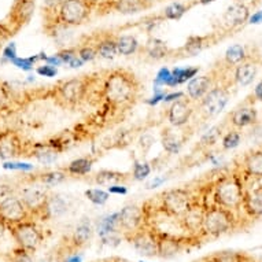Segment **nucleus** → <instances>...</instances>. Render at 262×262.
Wrapping results in <instances>:
<instances>
[{"label": "nucleus", "instance_id": "nucleus-41", "mask_svg": "<svg viewBox=\"0 0 262 262\" xmlns=\"http://www.w3.org/2000/svg\"><path fill=\"white\" fill-rule=\"evenodd\" d=\"M84 195L86 196V199L90 201L91 203H94L96 206H103L106 205L110 198V193L107 191H103V189L100 188H90L86 189Z\"/></svg>", "mask_w": 262, "mask_h": 262}, {"label": "nucleus", "instance_id": "nucleus-61", "mask_svg": "<svg viewBox=\"0 0 262 262\" xmlns=\"http://www.w3.org/2000/svg\"><path fill=\"white\" fill-rule=\"evenodd\" d=\"M140 262H147V261H140Z\"/></svg>", "mask_w": 262, "mask_h": 262}, {"label": "nucleus", "instance_id": "nucleus-43", "mask_svg": "<svg viewBox=\"0 0 262 262\" xmlns=\"http://www.w3.org/2000/svg\"><path fill=\"white\" fill-rule=\"evenodd\" d=\"M3 169L6 170H17V172H30L33 170V165L32 163H26V162H18V161H5L3 163Z\"/></svg>", "mask_w": 262, "mask_h": 262}, {"label": "nucleus", "instance_id": "nucleus-40", "mask_svg": "<svg viewBox=\"0 0 262 262\" xmlns=\"http://www.w3.org/2000/svg\"><path fill=\"white\" fill-rule=\"evenodd\" d=\"M77 48V55L78 58L86 63V62H92L98 58V51H96V47H95L94 41L91 39H88V41H82L78 46H76Z\"/></svg>", "mask_w": 262, "mask_h": 262}, {"label": "nucleus", "instance_id": "nucleus-11", "mask_svg": "<svg viewBox=\"0 0 262 262\" xmlns=\"http://www.w3.org/2000/svg\"><path fill=\"white\" fill-rule=\"evenodd\" d=\"M233 169L241 174L245 181H261L262 180V146L254 147L246 151L241 159L235 163Z\"/></svg>", "mask_w": 262, "mask_h": 262}, {"label": "nucleus", "instance_id": "nucleus-16", "mask_svg": "<svg viewBox=\"0 0 262 262\" xmlns=\"http://www.w3.org/2000/svg\"><path fill=\"white\" fill-rule=\"evenodd\" d=\"M262 66V54L257 47H254L251 55L242 63L235 66L232 70V78L235 85L249 86L253 84L255 77L258 76V72Z\"/></svg>", "mask_w": 262, "mask_h": 262}, {"label": "nucleus", "instance_id": "nucleus-26", "mask_svg": "<svg viewBox=\"0 0 262 262\" xmlns=\"http://www.w3.org/2000/svg\"><path fill=\"white\" fill-rule=\"evenodd\" d=\"M139 52L150 62H161L163 59H170V56L173 54V48L169 47L163 40L157 39V37H150L146 41V44L140 47Z\"/></svg>", "mask_w": 262, "mask_h": 262}, {"label": "nucleus", "instance_id": "nucleus-14", "mask_svg": "<svg viewBox=\"0 0 262 262\" xmlns=\"http://www.w3.org/2000/svg\"><path fill=\"white\" fill-rule=\"evenodd\" d=\"M148 225L144 207L128 205L118 211V231L122 236L136 232L140 228Z\"/></svg>", "mask_w": 262, "mask_h": 262}, {"label": "nucleus", "instance_id": "nucleus-17", "mask_svg": "<svg viewBox=\"0 0 262 262\" xmlns=\"http://www.w3.org/2000/svg\"><path fill=\"white\" fill-rule=\"evenodd\" d=\"M193 116H195V103L187 96L172 102L166 110V120L173 128L177 129L187 128L188 125L192 124Z\"/></svg>", "mask_w": 262, "mask_h": 262}, {"label": "nucleus", "instance_id": "nucleus-25", "mask_svg": "<svg viewBox=\"0 0 262 262\" xmlns=\"http://www.w3.org/2000/svg\"><path fill=\"white\" fill-rule=\"evenodd\" d=\"M251 220L262 217V184L246 187L242 201V209Z\"/></svg>", "mask_w": 262, "mask_h": 262}, {"label": "nucleus", "instance_id": "nucleus-30", "mask_svg": "<svg viewBox=\"0 0 262 262\" xmlns=\"http://www.w3.org/2000/svg\"><path fill=\"white\" fill-rule=\"evenodd\" d=\"M185 135H181L180 132H174L172 129L165 128L162 132V147L169 155L179 154L184 146ZM188 139V138H187Z\"/></svg>", "mask_w": 262, "mask_h": 262}, {"label": "nucleus", "instance_id": "nucleus-22", "mask_svg": "<svg viewBox=\"0 0 262 262\" xmlns=\"http://www.w3.org/2000/svg\"><path fill=\"white\" fill-rule=\"evenodd\" d=\"M227 124L229 125V128L242 129L253 126L258 122V112L254 103L251 100H246L245 103L237 106L236 108H233L232 113H229L228 116Z\"/></svg>", "mask_w": 262, "mask_h": 262}, {"label": "nucleus", "instance_id": "nucleus-42", "mask_svg": "<svg viewBox=\"0 0 262 262\" xmlns=\"http://www.w3.org/2000/svg\"><path fill=\"white\" fill-rule=\"evenodd\" d=\"M151 172H152V168H151L150 163L135 161L134 168H132V179L135 181L146 180L147 177L151 174Z\"/></svg>", "mask_w": 262, "mask_h": 262}, {"label": "nucleus", "instance_id": "nucleus-34", "mask_svg": "<svg viewBox=\"0 0 262 262\" xmlns=\"http://www.w3.org/2000/svg\"><path fill=\"white\" fill-rule=\"evenodd\" d=\"M117 52L118 55L130 56L134 54H138L140 51L142 44L139 43L138 39L134 35H121L116 37Z\"/></svg>", "mask_w": 262, "mask_h": 262}, {"label": "nucleus", "instance_id": "nucleus-28", "mask_svg": "<svg viewBox=\"0 0 262 262\" xmlns=\"http://www.w3.org/2000/svg\"><path fill=\"white\" fill-rule=\"evenodd\" d=\"M96 157H92V155H86V157H81V158L73 159L72 162L63 168V170L68 176H74V177H85L86 174H90L91 170H92V166L96 162Z\"/></svg>", "mask_w": 262, "mask_h": 262}, {"label": "nucleus", "instance_id": "nucleus-57", "mask_svg": "<svg viewBox=\"0 0 262 262\" xmlns=\"http://www.w3.org/2000/svg\"><path fill=\"white\" fill-rule=\"evenodd\" d=\"M68 64H69L70 68H73V69H77V68H81L82 64H84V62L78 58V55H76Z\"/></svg>", "mask_w": 262, "mask_h": 262}, {"label": "nucleus", "instance_id": "nucleus-50", "mask_svg": "<svg viewBox=\"0 0 262 262\" xmlns=\"http://www.w3.org/2000/svg\"><path fill=\"white\" fill-rule=\"evenodd\" d=\"M107 192L110 195H126L128 193V187L125 184H116L107 187Z\"/></svg>", "mask_w": 262, "mask_h": 262}, {"label": "nucleus", "instance_id": "nucleus-10", "mask_svg": "<svg viewBox=\"0 0 262 262\" xmlns=\"http://www.w3.org/2000/svg\"><path fill=\"white\" fill-rule=\"evenodd\" d=\"M250 15H251V9L249 5H246L245 2H235L223 14L219 32L223 33L225 37L233 35L249 22Z\"/></svg>", "mask_w": 262, "mask_h": 262}, {"label": "nucleus", "instance_id": "nucleus-38", "mask_svg": "<svg viewBox=\"0 0 262 262\" xmlns=\"http://www.w3.org/2000/svg\"><path fill=\"white\" fill-rule=\"evenodd\" d=\"M68 206L62 198L59 196H52L50 195L47 201V207H46V221L52 217H59L60 214H63L66 211Z\"/></svg>", "mask_w": 262, "mask_h": 262}, {"label": "nucleus", "instance_id": "nucleus-60", "mask_svg": "<svg viewBox=\"0 0 262 262\" xmlns=\"http://www.w3.org/2000/svg\"><path fill=\"white\" fill-rule=\"evenodd\" d=\"M196 2H198V5H210L213 2H215V0H196Z\"/></svg>", "mask_w": 262, "mask_h": 262}, {"label": "nucleus", "instance_id": "nucleus-48", "mask_svg": "<svg viewBox=\"0 0 262 262\" xmlns=\"http://www.w3.org/2000/svg\"><path fill=\"white\" fill-rule=\"evenodd\" d=\"M17 46L15 43H10L7 44L5 48H3V51H2V58L6 62H11L14 58H17Z\"/></svg>", "mask_w": 262, "mask_h": 262}, {"label": "nucleus", "instance_id": "nucleus-51", "mask_svg": "<svg viewBox=\"0 0 262 262\" xmlns=\"http://www.w3.org/2000/svg\"><path fill=\"white\" fill-rule=\"evenodd\" d=\"M63 0H44V10L43 11H51V13H55L59 9L60 3Z\"/></svg>", "mask_w": 262, "mask_h": 262}, {"label": "nucleus", "instance_id": "nucleus-3", "mask_svg": "<svg viewBox=\"0 0 262 262\" xmlns=\"http://www.w3.org/2000/svg\"><path fill=\"white\" fill-rule=\"evenodd\" d=\"M201 201L209 205L201 187L195 189L191 188L189 185H183V187L165 189L155 198V201L151 202L152 206H148V203L146 202L143 207L146 210L147 221H148V217L152 214H162L166 219L177 221L195 203L201 202Z\"/></svg>", "mask_w": 262, "mask_h": 262}, {"label": "nucleus", "instance_id": "nucleus-6", "mask_svg": "<svg viewBox=\"0 0 262 262\" xmlns=\"http://www.w3.org/2000/svg\"><path fill=\"white\" fill-rule=\"evenodd\" d=\"M232 86L227 84H217L207 92L202 99L195 103V116H193L192 126L195 128L196 124H203L207 121L213 120L224 112L229 103V99L232 96Z\"/></svg>", "mask_w": 262, "mask_h": 262}, {"label": "nucleus", "instance_id": "nucleus-62", "mask_svg": "<svg viewBox=\"0 0 262 262\" xmlns=\"http://www.w3.org/2000/svg\"><path fill=\"white\" fill-rule=\"evenodd\" d=\"M199 262H201V261H199Z\"/></svg>", "mask_w": 262, "mask_h": 262}, {"label": "nucleus", "instance_id": "nucleus-19", "mask_svg": "<svg viewBox=\"0 0 262 262\" xmlns=\"http://www.w3.org/2000/svg\"><path fill=\"white\" fill-rule=\"evenodd\" d=\"M35 0H15L14 2L11 11L7 17V22H6L14 35L29 24L35 14Z\"/></svg>", "mask_w": 262, "mask_h": 262}, {"label": "nucleus", "instance_id": "nucleus-52", "mask_svg": "<svg viewBox=\"0 0 262 262\" xmlns=\"http://www.w3.org/2000/svg\"><path fill=\"white\" fill-rule=\"evenodd\" d=\"M185 92H173V94H168L165 95V98H163V103H169V102H174V100H179L181 98H184Z\"/></svg>", "mask_w": 262, "mask_h": 262}, {"label": "nucleus", "instance_id": "nucleus-56", "mask_svg": "<svg viewBox=\"0 0 262 262\" xmlns=\"http://www.w3.org/2000/svg\"><path fill=\"white\" fill-rule=\"evenodd\" d=\"M165 181H166V177L165 176L157 177V179H154V180L151 181L150 184H147V188H157L159 185H162Z\"/></svg>", "mask_w": 262, "mask_h": 262}, {"label": "nucleus", "instance_id": "nucleus-45", "mask_svg": "<svg viewBox=\"0 0 262 262\" xmlns=\"http://www.w3.org/2000/svg\"><path fill=\"white\" fill-rule=\"evenodd\" d=\"M11 262H33L32 253L21 249V247H17V249L14 250L13 257H11Z\"/></svg>", "mask_w": 262, "mask_h": 262}, {"label": "nucleus", "instance_id": "nucleus-46", "mask_svg": "<svg viewBox=\"0 0 262 262\" xmlns=\"http://www.w3.org/2000/svg\"><path fill=\"white\" fill-rule=\"evenodd\" d=\"M56 55L59 56V59L62 60V63L68 64L70 60L73 59L74 56L77 55V48L76 47H68L60 50V51L56 52Z\"/></svg>", "mask_w": 262, "mask_h": 262}, {"label": "nucleus", "instance_id": "nucleus-21", "mask_svg": "<svg viewBox=\"0 0 262 262\" xmlns=\"http://www.w3.org/2000/svg\"><path fill=\"white\" fill-rule=\"evenodd\" d=\"M154 3L155 0H103L102 3H98L96 9L104 10V13L112 10L124 15H134L151 9Z\"/></svg>", "mask_w": 262, "mask_h": 262}, {"label": "nucleus", "instance_id": "nucleus-12", "mask_svg": "<svg viewBox=\"0 0 262 262\" xmlns=\"http://www.w3.org/2000/svg\"><path fill=\"white\" fill-rule=\"evenodd\" d=\"M30 214L22 199L14 193H6L0 196V221L7 227L29 220Z\"/></svg>", "mask_w": 262, "mask_h": 262}, {"label": "nucleus", "instance_id": "nucleus-1", "mask_svg": "<svg viewBox=\"0 0 262 262\" xmlns=\"http://www.w3.org/2000/svg\"><path fill=\"white\" fill-rule=\"evenodd\" d=\"M142 92V81L134 72L122 68L106 70L98 104L99 116L107 120L125 114L136 106Z\"/></svg>", "mask_w": 262, "mask_h": 262}, {"label": "nucleus", "instance_id": "nucleus-20", "mask_svg": "<svg viewBox=\"0 0 262 262\" xmlns=\"http://www.w3.org/2000/svg\"><path fill=\"white\" fill-rule=\"evenodd\" d=\"M92 236H94V227H92L90 220L80 221L77 227L74 228L73 233L64 242L63 257L69 255V254L78 253L80 250L85 249L86 246L90 245V242L92 241Z\"/></svg>", "mask_w": 262, "mask_h": 262}, {"label": "nucleus", "instance_id": "nucleus-58", "mask_svg": "<svg viewBox=\"0 0 262 262\" xmlns=\"http://www.w3.org/2000/svg\"><path fill=\"white\" fill-rule=\"evenodd\" d=\"M99 262H129V261L128 259H124V258H120V257H112V258H106V259Z\"/></svg>", "mask_w": 262, "mask_h": 262}, {"label": "nucleus", "instance_id": "nucleus-9", "mask_svg": "<svg viewBox=\"0 0 262 262\" xmlns=\"http://www.w3.org/2000/svg\"><path fill=\"white\" fill-rule=\"evenodd\" d=\"M224 39H227L223 33H220L219 30L207 33L205 36H189L187 41H185L180 48L173 50V54L170 56V59H180V58H191V56L199 55L201 52H203L207 48L213 47L219 41H223Z\"/></svg>", "mask_w": 262, "mask_h": 262}, {"label": "nucleus", "instance_id": "nucleus-4", "mask_svg": "<svg viewBox=\"0 0 262 262\" xmlns=\"http://www.w3.org/2000/svg\"><path fill=\"white\" fill-rule=\"evenodd\" d=\"M245 189V181L242 180L241 174L235 169L220 173L214 180H211V203L239 213L242 209Z\"/></svg>", "mask_w": 262, "mask_h": 262}, {"label": "nucleus", "instance_id": "nucleus-54", "mask_svg": "<svg viewBox=\"0 0 262 262\" xmlns=\"http://www.w3.org/2000/svg\"><path fill=\"white\" fill-rule=\"evenodd\" d=\"M247 24H250V25H259V24H262V10L255 11L253 15H250Z\"/></svg>", "mask_w": 262, "mask_h": 262}, {"label": "nucleus", "instance_id": "nucleus-29", "mask_svg": "<svg viewBox=\"0 0 262 262\" xmlns=\"http://www.w3.org/2000/svg\"><path fill=\"white\" fill-rule=\"evenodd\" d=\"M254 48H247L242 44H233L231 47L227 48V51L224 54L223 59H220L225 66L233 69L235 66H237L239 63H242L243 60H246L251 55Z\"/></svg>", "mask_w": 262, "mask_h": 262}, {"label": "nucleus", "instance_id": "nucleus-7", "mask_svg": "<svg viewBox=\"0 0 262 262\" xmlns=\"http://www.w3.org/2000/svg\"><path fill=\"white\" fill-rule=\"evenodd\" d=\"M96 7V0H63L58 9V21L64 28L84 25Z\"/></svg>", "mask_w": 262, "mask_h": 262}, {"label": "nucleus", "instance_id": "nucleus-2", "mask_svg": "<svg viewBox=\"0 0 262 262\" xmlns=\"http://www.w3.org/2000/svg\"><path fill=\"white\" fill-rule=\"evenodd\" d=\"M104 72L106 70L62 80L52 86V99L59 107L73 112L84 106H98Z\"/></svg>", "mask_w": 262, "mask_h": 262}, {"label": "nucleus", "instance_id": "nucleus-8", "mask_svg": "<svg viewBox=\"0 0 262 262\" xmlns=\"http://www.w3.org/2000/svg\"><path fill=\"white\" fill-rule=\"evenodd\" d=\"M9 228L14 241L17 243V247H21L29 253H35L44 242L43 231L37 225V223L33 221V219L25 220Z\"/></svg>", "mask_w": 262, "mask_h": 262}, {"label": "nucleus", "instance_id": "nucleus-36", "mask_svg": "<svg viewBox=\"0 0 262 262\" xmlns=\"http://www.w3.org/2000/svg\"><path fill=\"white\" fill-rule=\"evenodd\" d=\"M199 68L196 66H187V68H176V69L172 70V77L169 80L168 86L169 88H173V86L181 85L184 82L189 81L191 78H193L195 76H198Z\"/></svg>", "mask_w": 262, "mask_h": 262}, {"label": "nucleus", "instance_id": "nucleus-15", "mask_svg": "<svg viewBox=\"0 0 262 262\" xmlns=\"http://www.w3.org/2000/svg\"><path fill=\"white\" fill-rule=\"evenodd\" d=\"M48 192L41 187L29 185L21 191L19 198L30 214V219H39L46 221V207H47Z\"/></svg>", "mask_w": 262, "mask_h": 262}, {"label": "nucleus", "instance_id": "nucleus-5", "mask_svg": "<svg viewBox=\"0 0 262 262\" xmlns=\"http://www.w3.org/2000/svg\"><path fill=\"white\" fill-rule=\"evenodd\" d=\"M237 224H239L237 213L210 203L206 206L205 215H203L201 237L202 241L217 239V237L232 232L233 229H236Z\"/></svg>", "mask_w": 262, "mask_h": 262}, {"label": "nucleus", "instance_id": "nucleus-24", "mask_svg": "<svg viewBox=\"0 0 262 262\" xmlns=\"http://www.w3.org/2000/svg\"><path fill=\"white\" fill-rule=\"evenodd\" d=\"M88 176V174H86ZM81 180L90 183V184L99 185V187H110L116 184H128L132 179V173L118 172V170H110V169H102L99 172L94 173L92 176L82 177Z\"/></svg>", "mask_w": 262, "mask_h": 262}, {"label": "nucleus", "instance_id": "nucleus-55", "mask_svg": "<svg viewBox=\"0 0 262 262\" xmlns=\"http://www.w3.org/2000/svg\"><path fill=\"white\" fill-rule=\"evenodd\" d=\"M60 262H82V257L80 253H73L62 258Z\"/></svg>", "mask_w": 262, "mask_h": 262}, {"label": "nucleus", "instance_id": "nucleus-37", "mask_svg": "<svg viewBox=\"0 0 262 262\" xmlns=\"http://www.w3.org/2000/svg\"><path fill=\"white\" fill-rule=\"evenodd\" d=\"M242 142V134L239 129H235V128H228L225 130V134H223L221 136V148L224 151H229V150H233V148H236Z\"/></svg>", "mask_w": 262, "mask_h": 262}, {"label": "nucleus", "instance_id": "nucleus-49", "mask_svg": "<svg viewBox=\"0 0 262 262\" xmlns=\"http://www.w3.org/2000/svg\"><path fill=\"white\" fill-rule=\"evenodd\" d=\"M13 35L14 33L11 32L9 26H7V24H0V50L3 48V44Z\"/></svg>", "mask_w": 262, "mask_h": 262}, {"label": "nucleus", "instance_id": "nucleus-13", "mask_svg": "<svg viewBox=\"0 0 262 262\" xmlns=\"http://www.w3.org/2000/svg\"><path fill=\"white\" fill-rule=\"evenodd\" d=\"M125 239L134 246L136 253L143 257L152 258L158 255V236L154 227L146 225L136 232L126 235Z\"/></svg>", "mask_w": 262, "mask_h": 262}, {"label": "nucleus", "instance_id": "nucleus-27", "mask_svg": "<svg viewBox=\"0 0 262 262\" xmlns=\"http://www.w3.org/2000/svg\"><path fill=\"white\" fill-rule=\"evenodd\" d=\"M116 35H110V33H104V35H96L91 37L94 41L98 56L102 59H113L118 55L117 52V43H116Z\"/></svg>", "mask_w": 262, "mask_h": 262}, {"label": "nucleus", "instance_id": "nucleus-39", "mask_svg": "<svg viewBox=\"0 0 262 262\" xmlns=\"http://www.w3.org/2000/svg\"><path fill=\"white\" fill-rule=\"evenodd\" d=\"M46 56L47 55L43 54V52H41V54H37V55L28 56V58L17 56V58H14L10 63H13L15 68L24 70V72H30V70H33V68H35L37 62H44Z\"/></svg>", "mask_w": 262, "mask_h": 262}, {"label": "nucleus", "instance_id": "nucleus-44", "mask_svg": "<svg viewBox=\"0 0 262 262\" xmlns=\"http://www.w3.org/2000/svg\"><path fill=\"white\" fill-rule=\"evenodd\" d=\"M172 77V70H169L168 68H162L157 73V77H155V86H168L169 80Z\"/></svg>", "mask_w": 262, "mask_h": 262}, {"label": "nucleus", "instance_id": "nucleus-32", "mask_svg": "<svg viewBox=\"0 0 262 262\" xmlns=\"http://www.w3.org/2000/svg\"><path fill=\"white\" fill-rule=\"evenodd\" d=\"M68 179V174L60 169V170H50V172L40 173L33 177H29L28 180L32 184H40L44 187H55V185L63 183Z\"/></svg>", "mask_w": 262, "mask_h": 262}, {"label": "nucleus", "instance_id": "nucleus-23", "mask_svg": "<svg viewBox=\"0 0 262 262\" xmlns=\"http://www.w3.org/2000/svg\"><path fill=\"white\" fill-rule=\"evenodd\" d=\"M25 144L21 136L14 130H5L0 134V158L11 161L22 157L25 152Z\"/></svg>", "mask_w": 262, "mask_h": 262}, {"label": "nucleus", "instance_id": "nucleus-31", "mask_svg": "<svg viewBox=\"0 0 262 262\" xmlns=\"http://www.w3.org/2000/svg\"><path fill=\"white\" fill-rule=\"evenodd\" d=\"M198 5V2L195 3H184V2H173L169 6L163 9L162 14L159 15L161 21H179L188 13L189 9H192L193 6Z\"/></svg>", "mask_w": 262, "mask_h": 262}, {"label": "nucleus", "instance_id": "nucleus-53", "mask_svg": "<svg viewBox=\"0 0 262 262\" xmlns=\"http://www.w3.org/2000/svg\"><path fill=\"white\" fill-rule=\"evenodd\" d=\"M251 98H253V100H251L253 103L254 102H262V80L255 85L253 94H251Z\"/></svg>", "mask_w": 262, "mask_h": 262}, {"label": "nucleus", "instance_id": "nucleus-33", "mask_svg": "<svg viewBox=\"0 0 262 262\" xmlns=\"http://www.w3.org/2000/svg\"><path fill=\"white\" fill-rule=\"evenodd\" d=\"M201 262H250V258L247 254L241 253V251L223 250V251H217L202 258Z\"/></svg>", "mask_w": 262, "mask_h": 262}, {"label": "nucleus", "instance_id": "nucleus-18", "mask_svg": "<svg viewBox=\"0 0 262 262\" xmlns=\"http://www.w3.org/2000/svg\"><path fill=\"white\" fill-rule=\"evenodd\" d=\"M206 206L207 205L203 201L196 202L187 213H184L180 219L177 220V225L185 235L199 237L202 241L201 231H202L203 215H205Z\"/></svg>", "mask_w": 262, "mask_h": 262}, {"label": "nucleus", "instance_id": "nucleus-47", "mask_svg": "<svg viewBox=\"0 0 262 262\" xmlns=\"http://www.w3.org/2000/svg\"><path fill=\"white\" fill-rule=\"evenodd\" d=\"M36 73L41 76V77H55L56 73H58V69H56L55 66H51V64L48 63H43L41 66H37L36 68Z\"/></svg>", "mask_w": 262, "mask_h": 262}, {"label": "nucleus", "instance_id": "nucleus-59", "mask_svg": "<svg viewBox=\"0 0 262 262\" xmlns=\"http://www.w3.org/2000/svg\"><path fill=\"white\" fill-rule=\"evenodd\" d=\"M261 3H262V0H251V3H250V9H251V7H253V9H254V7H257V6L258 5H261Z\"/></svg>", "mask_w": 262, "mask_h": 262}, {"label": "nucleus", "instance_id": "nucleus-35", "mask_svg": "<svg viewBox=\"0 0 262 262\" xmlns=\"http://www.w3.org/2000/svg\"><path fill=\"white\" fill-rule=\"evenodd\" d=\"M225 126H227V122L221 125H215V126L209 129L206 134L203 135L202 138H201L196 148H199V150H202V151H207V150H210L211 147H214L215 144L221 140V136H223Z\"/></svg>", "mask_w": 262, "mask_h": 262}]
</instances>
